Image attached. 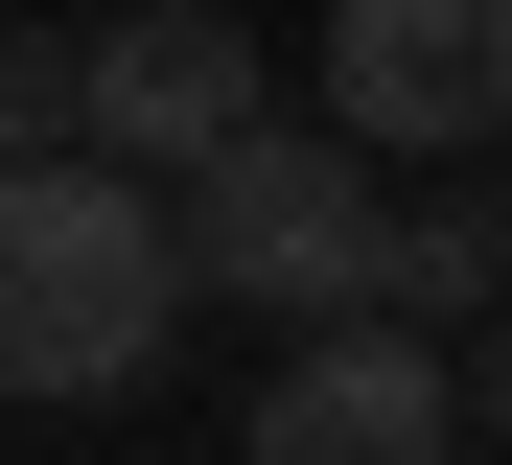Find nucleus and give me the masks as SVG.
<instances>
[{"instance_id":"f257e3e1","label":"nucleus","mask_w":512,"mask_h":465,"mask_svg":"<svg viewBox=\"0 0 512 465\" xmlns=\"http://www.w3.org/2000/svg\"><path fill=\"white\" fill-rule=\"evenodd\" d=\"M187 210L117 163H24L0 186V396H140L187 349Z\"/></svg>"},{"instance_id":"f03ea898","label":"nucleus","mask_w":512,"mask_h":465,"mask_svg":"<svg viewBox=\"0 0 512 465\" xmlns=\"http://www.w3.org/2000/svg\"><path fill=\"white\" fill-rule=\"evenodd\" d=\"M187 279L210 303H256V326H396V186L326 140V117H280V140H233L210 186H187Z\"/></svg>"},{"instance_id":"7ed1b4c3","label":"nucleus","mask_w":512,"mask_h":465,"mask_svg":"<svg viewBox=\"0 0 512 465\" xmlns=\"http://www.w3.org/2000/svg\"><path fill=\"white\" fill-rule=\"evenodd\" d=\"M233 140H280V70H256L233 0H140V24H94V163H117V186L187 210Z\"/></svg>"},{"instance_id":"20e7f679","label":"nucleus","mask_w":512,"mask_h":465,"mask_svg":"<svg viewBox=\"0 0 512 465\" xmlns=\"http://www.w3.org/2000/svg\"><path fill=\"white\" fill-rule=\"evenodd\" d=\"M326 140L350 163L512 140V0H350V24H326Z\"/></svg>"},{"instance_id":"39448f33","label":"nucleus","mask_w":512,"mask_h":465,"mask_svg":"<svg viewBox=\"0 0 512 465\" xmlns=\"http://www.w3.org/2000/svg\"><path fill=\"white\" fill-rule=\"evenodd\" d=\"M256 465H466V349L419 326H326L256 372Z\"/></svg>"},{"instance_id":"423d86ee","label":"nucleus","mask_w":512,"mask_h":465,"mask_svg":"<svg viewBox=\"0 0 512 465\" xmlns=\"http://www.w3.org/2000/svg\"><path fill=\"white\" fill-rule=\"evenodd\" d=\"M396 326H419V349H443V326L489 349V326H512V210H396Z\"/></svg>"},{"instance_id":"0eeeda50","label":"nucleus","mask_w":512,"mask_h":465,"mask_svg":"<svg viewBox=\"0 0 512 465\" xmlns=\"http://www.w3.org/2000/svg\"><path fill=\"white\" fill-rule=\"evenodd\" d=\"M24 163H94V47L0 24V186H24Z\"/></svg>"},{"instance_id":"6e6552de","label":"nucleus","mask_w":512,"mask_h":465,"mask_svg":"<svg viewBox=\"0 0 512 465\" xmlns=\"http://www.w3.org/2000/svg\"><path fill=\"white\" fill-rule=\"evenodd\" d=\"M466 419H489V442H512V326H489V349H466Z\"/></svg>"}]
</instances>
